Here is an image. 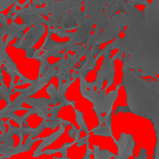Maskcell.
Here are the masks:
<instances>
[{
  "instance_id": "1",
  "label": "cell",
  "mask_w": 159,
  "mask_h": 159,
  "mask_svg": "<svg viewBox=\"0 0 159 159\" xmlns=\"http://www.w3.org/2000/svg\"><path fill=\"white\" fill-rule=\"evenodd\" d=\"M108 47L126 53L121 57L125 67L159 82V0L151 2L144 16L128 26L124 39H116Z\"/></svg>"
},
{
  "instance_id": "2",
  "label": "cell",
  "mask_w": 159,
  "mask_h": 159,
  "mask_svg": "<svg viewBox=\"0 0 159 159\" xmlns=\"http://www.w3.org/2000/svg\"><path fill=\"white\" fill-rule=\"evenodd\" d=\"M122 84L126 88L129 113L153 122L156 134L154 159H159V82L146 80L124 66Z\"/></svg>"
},
{
  "instance_id": "3",
  "label": "cell",
  "mask_w": 159,
  "mask_h": 159,
  "mask_svg": "<svg viewBox=\"0 0 159 159\" xmlns=\"http://www.w3.org/2000/svg\"><path fill=\"white\" fill-rule=\"evenodd\" d=\"M114 142L117 145L119 153H118V155H115V157L111 159H128L133 155V147L135 143H134L133 136L131 134L121 133L119 141L114 139Z\"/></svg>"
},
{
  "instance_id": "4",
  "label": "cell",
  "mask_w": 159,
  "mask_h": 159,
  "mask_svg": "<svg viewBox=\"0 0 159 159\" xmlns=\"http://www.w3.org/2000/svg\"><path fill=\"white\" fill-rule=\"evenodd\" d=\"M65 131V127L64 126H61L60 127V129H59V131H57L55 133H53V134H51L50 136H48L47 139H43V141H42V143L40 144V146L38 147V149L35 152V154H34V156L35 157H38L39 155H41L42 154V149L44 148L46 146H48L49 144H51L52 142H54L55 140H57V138H59L60 135H62V133Z\"/></svg>"
},
{
  "instance_id": "5",
  "label": "cell",
  "mask_w": 159,
  "mask_h": 159,
  "mask_svg": "<svg viewBox=\"0 0 159 159\" xmlns=\"http://www.w3.org/2000/svg\"><path fill=\"white\" fill-rule=\"evenodd\" d=\"M93 134L95 135H102V136H113V132H111V126H107V125H103V126H98L96 128H93L91 130Z\"/></svg>"
},
{
  "instance_id": "6",
  "label": "cell",
  "mask_w": 159,
  "mask_h": 159,
  "mask_svg": "<svg viewBox=\"0 0 159 159\" xmlns=\"http://www.w3.org/2000/svg\"><path fill=\"white\" fill-rule=\"evenodd\" d=\"M93 154H94L95 159H111L115 157L113 153H111L109 151L106 149H101L98 145L93 146Z\"/></svg>"
},
{
  "instance_id": "7",
  "label": "cell",
  "mask_w": 159,
  "mask_h": 159,
  "mask_svg": "<svg viewBox=\"0 0 159 159\" xmlns=\"http://www.w3.org/2000/svg\"><path fill=\"white\" fill-rule=\"evenodd\" d=\"M74 109H75V113H76V120H77V124L79 125V127H80V132L84 131L86 133H89V130H88V128H87V125H86V121H84V119L82 113L76 108H74Z\"/></svg>"
},
{
  "instance_id": "8",
  "label": "cell",
  "mask_w": 159,
  "mask_h": 159,
  "mask_svg": "<svg viewBox=\"0 0 159 159\" xmlns=\"http://www.w3.org/2000/svg\"><path fill=\"white\" fill-rule=\"evenodd\" d=\"M48 93H49V95H50L51 98H57V89L55 88V86H53V84H50V86L48 87Z\"/></svg>"
},
{
  "instance_id": "9",
  "label": "cell",
  "mask_w": 159,
  "mask_h": 159,
  "mask_svg": "<svg viewBox=\"0 0 159 159\" xmlns=\"http://www.w3.org/2000/svg\"><path fill=\"white\" fill-rule=\"evenodd\" d=\"M147 155H146V151L144 148H141L140 151V155L138 157H134V159H146Z\"/></svg>"
},
{
  "instance_id": "10",
  "label": "cell",
  "mask_w": 159,
  "mask_h": 159,
  "mask_svg": "<svg viewBox=\"0 0 159 159\" xmlns=\"http://www.w3.org/2000/svg\"><path fill=\"white\" fill-rule=\"evenodd\" d=\"M93 153V151H91L90 148H89V146L87 147V152H86V155H84V157L82 159H91V154Z\"/></svg>"
},
{
  "instance_id": "11",
  "label": "cell",
  "mask_w": 159,
  "mask_h": 159,
  "mask_svg": "<svg viewBox=\"0 0 159 159\" xmlns=\"http://www.w3.org/2000/svg\"><path fill=\"white\" fill-rule=\"evenodd\" d=\"M118 111H124V113H129V109H128V107L121 106V107H119V108L117 109V111H116V113H118Z\"/></svg>"
},
{
  "instance_id": "12",
  "label": "cell",
  "mask_w": 159,
  "mask_h": 159,
  "mask_svg": "<svg viewBox=\"0 0 159 159\" xmlns=\"http://www.w3.org/2000/svg\"><path fill=\"white\" fill-rule=\"evenodd\" d=\"M0 131L4 132V122L2 119H0Z\"/></svg>"
},
{
  "instance_id": "13",
  "label": "cell",
  "mask_w": 159,
  "mask_h": 159,
  "mask_svg": "<svg viewBox=\"0 0 159 159\" xmlns=\"http://www.w3.org/2000/svg\"><path fill=\"white\" fill-rule=\"evenodd\" d=\"M55 159H68L67 157H62V158H55Z\"/></svg>"
}]
</instances>
